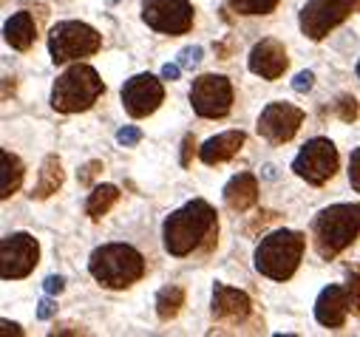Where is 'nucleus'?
<instances>
[{
    "instance_id": "6",
    "label": "nucleus",
    "mask_w": 360,
    "mask_h": 337,
    "mask_svg": "<svg viewBox=\"0 0 360 337\" xmlns=\"http://www.w3.org/2000/svg\"><path fill=\"white\" fill-rule=\"evenodd\" d=\"M100 48H102V35L82 20H63L48 35V51H51L54 66L77 63L82 57L97 54Z\"/></svg>"
},
{
    "instance_id": "35",
    "label": "nucleus",
    "mask_w": 360,
    "mask_h": 337,
    "mask_svg": "<svg viewBox=\"0 0 360 337\" xmlns=\"http://www.w3.org/2000/svg\"><path fill=\"white\" fill-rule=\"evenodd\" d=\"M0 326H3V334H9V331H12V334H20V326H17V323H9V320H3Z\"/></svg>"
},
{
    "instance_id": "27",
    "label": "nucleus",
    "mask_w": 360,
    "mask_h": 337,
    "mask_svg": "<svg viewBox=\"0 0 360 337\" xmlns=\"http://www.w3.org/2000/svg\"><path fill=\"white\" fill-rule=\"evenodd\" d=\"M116 142L123 145V147H136V145L142 142V131H139V128H134V125H125L123 131L116 134Z\"/></svg>"
},
{
    "instance_id": "10",
    "label": "nucleus",
    "mask_w": 360,
    "mask_h": 337,
    "mask_svg": "<svg viewBox=\"0 0 360 337\" xmlns=\"http://www.w3.org/2000/svg\"><path fill=\"white\" fill-rule=\"evenodd\" d=\"M142 20L159 35L179 37L193 28L190 0H142Z\"/></svg>"
},
{
    "instance_id": "26",
    "label": "nucleus",
    "mask_w": 360,
    "mask_h": 337,
    "mask_svg": "<svg viewBox=\"0 0 360 337\" xmlns=\"http://www.w3.org/2000/svg\"><path fill=\"white\" fill-rule=\"evenodd\" d=\"M349 185L354 193H360V147H354L349 156Z\"/></svg>"
},
{
    "instance_id": "21",
    "label": "nucleus",
    "mask_w": 360,
    "mask_h": 337,
    "mask_svg": "<svg viewBox=\"0 0 360 337\" xmlns=\"http://www.w3.org/2000/svg\"><path fill=\"white\" fill-rule=\"evenodd\" d=\"M116 199H119V188H114V185H97L91 190V196H88V201H85V216L91 219V221H100L105 212L116 204Z\"/></svg>"
},
{
    "instance_id": "24",
    "label": "nucleus",
    "mask_w": 360,
    "mask_h": 337,
    "mask_svg": "<svg viewBox=\"0 0 360 337\" xmlns=\"http://www.w3.org/2000/svg\"><path fill=\"white\" fill-rule=\"evenodd\" d=\"M227 3L233 12L253 17V15H273L281 0H227Z\"/></svg>"
},
{
    "instance_id": "25",
    "label": "nucleus",
    "mask_w": 360,
    "mask_h": 337,
    "mask_svg": "<svg viewBox=\"0 0 360 337\" xmlns=\"http://www.w3.org/2000/svg\"><path fill=\"white\" fill-rule=\"evenodd\" d=\"M335 113H338L343 122L357 119V102H354V97H341L338 105H335Z\"/></svg>"
},
{
    "instance_id": "33",
    "label": "nucleus",
    "mask_w": 360,
    "mask_h": 337,
    "mask_svg": "<svg viewBox=\"0 0 360 337\" xmlns=\"http://www.w3.org/2000/svg\"><path fill=\"white\" fill-rule=\"evenodd\" d=\"M179 74H182V66L179 63H168L162 69V80H179Z\"/></svg>"
},
{
    "instance_id": "15",
    "label": "nucleus",
    "mask_w": 360,
    "mask_h": 337,
    "mask_svg": "<svg viewBox=\"0 0 360 337\" xmlns=\"http://www.w3.org/2000/svg\"><path fill=\"white\" fill-rule=\"evenodd\" d=\"M247 66L261 80H278L287 71V66H289V57H287L284 43L276 40V37H264L261 43L253 46Z\"/></svg>"
},
{
    "instance_id": "11",
    "label": "nucleus",
    "mask_w": 360,
    "mask_h": 337,
    "mask_svg": "<svg viewBox=\"0 0 360 337\" xmlns=\"http://www.w3.org/2000/svg\"><path fill=\"white\" fill-rule=\"evenodd\" d=\"M40 261V244L28 233H12L0 241V275L3 281H20Z\"/></svg>"
},
{
    "instance_id": "12",
    "label": "nucleus",
    "mask_w": 360,
    "mask_h": 337,
    "mask_svg": "<svg viewBox=\"0 0 360 337\" xmlns=\"http://www.w3.org/2000/svg\"><path fill=\"white\" fill-rule=\"evenodd\" d=\"M354 12V6L349 0H307L304 9H301V32L309 37V40H323L329 32L335 28Z\"/></svg>"
},
{
    "instance_id": "5",
    "label": "nucleus",
    "mask_w": 360,
    "mask_h": 337,
    "mask_svg": "<svg viewBox=\"0 0 360 337\" xmlns=\"http://www.w3.org/2000/svg\"><path fill=\"white\" fill-rule=\"evenodd\" d=\"M102 94H105V82L100 80L97 69L77 60L74 66H69L54 80L51 108L60 111V113H80V111L91 108Z\"/></svg>"
},
{
    "instance_id": "20",
    "label": "nucleus",
    "mask_w": 360,
    "mask_h": 337,
    "mask_svg": "<svg viewBox=\"0 0 360 337\" xmlns=\"http://www.w3.org/2000/svg\"><path fill=\"white\" fill-rule=\"evenodd\" d=\"M60 185H63V165H60V159L51 153V156H46L43 165H40V179L32 190V199H48L51 193L60 190Z\"/></svg>"
},
{
    "instance_id": "28",
    "label": "nucleus",
    "mask_w": 360,
    "mask_h": 337,
    "mask_svg": "<svg viewBox=\"0 0 360 337\" xmlns=\"http://www.w3.org/2000/svg\"><path fill=\"white\" fill-rule=\"evenodd\" d=\"M201 46H190V48H185L182 54H179V66L182 69H193V66H199L201 63Z\"/></svg>"
},
{
    "instance_id": "32",
    "label": "nucleus",
    "mask_w": 360,
    "mask_h": 337,
    "mask_svg": "<svg viewBox=\"0 0 360 337\" xmlns=\"http://www.w3.org/2000/svg\"><path fill=\"white\" fill-rule=\"evenodd\" d=\"M54 312H57V306H54L48 298H43V300H40V309H37V318H40V320H48Z\"/></svg>"
},
{
    "instance_id": "1",
    "label": "nucleus",
    "mask_w": 360,
    "mask_h": 337,
    "mask_svg": "<svg viewBox=\"0 0 360 337\" xmlns=\"http://www.w3.org/2000/svg\"><path fill=\"white\" fill-rule=\"evenodd\" d=\"M216 235H219L216 210L204 199H193L185 207L173 210L162 224L165 253H170L173 258H185V255H193L196 250L213 247Z\"/></svg>"
},
{
    "instance_id": "31",
    "label": "nucleus",
    "mask_w": 360,
    "mask_h": 337,
    "mask_svg": "<svg viewBox=\"0 0 360 337\" xmlns=\"http://www.w3.org/2000/svg\"><path fill=\"white\" fill-rule=\"evenodd\" d=\"M43 286H46L48 295H60V292L66 289V278H63V275H48Z\"/></svg>"
},
{
    "instance_id": "29",
    "label": "nucleus",
    "mask_w": 360,
    "mask_h": 337,
    "mask_svg": "<svg viewBox=\"0 0 360 337\" xmlns=\"http://www.w3.org/2000/svg\"><path fill=\"white\" fill-rule=\"evenodd\" d=\"M312 85H315V74L312 71H301V74H295V80H292V88L298 91V94H307Z\"/></svg>"
},
{
    "instance_id": "7",
    "label": "nucleus",
    "mask_w": 360,
    "mask_h": 337,
    "mask_svg": "<svg viewBox=\"0 0 360 337\" xmlns=\"http://www.w3.org/2000/svg\"><path fill=\"white\" fill-rule=\"evenodd\" d=\"M357 312H360V266L349 269L346 286L329 284L326 289H321L315 300V320L323 329H341L349 320V315Z\"/></svg>"
},
{
    "instance_id": "38",
    "label": "nucleus",
    "mask_w": 360,
    "mask_h": 337,
    "mask_svg": "<svg viewBox=\"0 0 360 337\" xmlns=\"http://www.w3.org/2000/svg\"><path fill=\"white\" fill-rule=\"evenodd\" d=\"M108 3H116V0H108Z\"/></svg>"
},
{
    "instance_id": "14",
    "label": "nucleus",
    "mask_w": 360,
    "mask_h": 337,
    "mask_svg": "<svg viewBox=\"0 0 360 337\" xmlns=\"http://www.w3.org/2000/svg\"><path fill=\"white\" fill-rule=\"evenodd\" d=\"M301 122H304V111L298 105H292V102H269L258 113V125L255 128L269 145H284L298 134Z\"/></svg>"
},
{
    "instance_id": "34",
    "label": "nucleus",
    "mask_w": 360,
    "mask_h": 337,
    "mask_svg": "<svg viewBox=\"0 0 360 337\" xmlns=\"http://www.w3.org/2000/svg\"><path fill=\"white\" fill-rule=\"evenodd\" d=\"M190 147H193V136H185V156H182V165L188 167V162H190Z\"/></svg>"
},
{
    "instance_id": "36",
    "label": "nucleus",
    "mask_w": 360,
    "mask_h": 337,
    "mask_svg": "<svg viewBox=\"0 0 360 337\" xmlns=\"http://www.w3.org/2000/svg\"><path fill=\"white\" fill-rule=\"evenodd\" d=\"M349 3L354 6V12H360V0H349Z\"/></svg>"
},
{
    "instance_id": "30",
    "label": "nucleus",
    "mask_w": 360,
    "mask_h": 337,
    "mask_svg": "<svg viewBox=\"0 0 360 337\" xmlns=\"http://www.w3.org/2000/svg\"><path fill=\"white\" fill-rule=\"evenodd\" d=\"M102 170V162H88L80 173H77V179H80V185H91V181H94V176Z\"/></svg>"
},
{
    "instance_id": "3",
    "label": "nucleus",
    "mask_w": 360,
    "mask_h": 337,
    "mask_svg": "<svg viewBox=\"0 0 360 337\" xmlns=\"http://www.w3.org/2000/svg\"><path fill=\"white\" fill-rule=\"evenodd\" d=\"M91 278L105 289H128L145 275V258L131 244H102L88 258Z\"/></svg>"
},
{
    "instance_id": "22",
    "label": "nucleus",
    "mask_w": 360,
    "mask_h": 337,
    "mask_svg": "<svg viewBox=\"0 0 360 337\" xmlns=\"http://www.w3.org/2000/svg\"><path fill=\"white\" fill-rule=\"evenodd\" d=\"M23 162L15 156L12 150H3V181H0V199H9L20 190L23 185Z\"/></svg>"
},
{
    "instance_id": "2",
    "label": "nucleus",
    "mask_w": 360,
    "mask_h": 337,
    "mask_svg": "<svg viewBox=\"0 0 360 337\" xmlns=\"http://www.w3.org/2000/svg\"><path fill=\"white\" fill-rule=\"evenodd\" d=\"M360 235V204H329L312 221V244L323 261L338 258Z\"/></svg>"
},
{
    "instance_id": "23",
    "label": "nucleus",
    "mask_w": 360,
    "mask_h": 337,
    "mask_svg": "<svg viewBox=\"0 0 360 337\" xmlns=\"http://www.w3.org/2000/svg\"><path fill=\"white\" fill-rule=\"evenodd\" d=\"M182 306H185V289H182V286L170 284V286H162V289L156 292V315H159V320L176 318Z\"/></svg>"
},
{
    "instance_id": "4",
    "label": "nucleus",
    "mask_w": 360,
    "mask_h": 337,
    "mask_svg": "<svg viewBox=\"0 0 360 337\" xmlns=\"http://www.w3.org/2000/svg\"><path fill=\"white\" fill-rule=\"evenodd\" d=\"M307 235L298 230H276L255 247V269L269 281H289L301 266Z\"/></svg>"
},
{
    "instance_id": "13",
    "label": "nucleus",
    "mask_w": 360,
    "mask_h": 337,
    "mask_svg": "<svg viewBox=\"0 0 360 337\" xmlns=\"http://www.w3.org/2000/svg\"><path fill=\"white\" fill-rule=\"evenodd\" d=\"M119 97H123V108L134 119H142L151 116L165 102V85L154 74H134L131 80H125Z\"/></svg>"
},
{
    "instance_id": "9",
    "label": "nucleus",
    "mask_w": 360,
    "mask_h": 337,
    "mask_svg": "<svg viewBox=\"0 0 360 337\" xmlns=\"http://www.w3.org/2000/svg\"><path fill=\"white\" fill-rule=\"evenodd\" d=\"M190 105L201 119H222L233 111V82L224 74H201L190 85Z\"/></svg>"
},
{
    "instance_id": "8",
    "label": "nucleus",
    "mask_w": 360,
    "mask_h": 337,
    "mask_svg": "<svg viewBox=\"0 0 360 337\" xmlns=\"http://www.w3.org/2000/svg\"><path fill=\"white\" fill-rule=\"evenodd\" d=\"M338 165H341V156H338V147L329 142L326 136H315L309 139L298 156L292 159V170L298 179H304L307 185H326L329 179L338 173Z\"/></svg>"
},
{
    "instance_id": "37",
    "label": "nucleus",
    "mask_w": 360,
    "mask_h": 337,
    "mask_svg": "<svg viewBox=\"0 0 360 337\" xmlns=\"http://www.w3.org/2000/svg\"><path fill=\"white\" fill-rule=\"evenodd\" d=\"M354 74H357V80H360V63H357V69H354Z\"/></svg>"
},
{
    "instance_id": "16",
    "label": "nucleus",
    "mask_w": 360,
    "mask_h": 337,
    "mask_svg": "<svg viewBox=\"0 0 360 337\" xmlns=\"http://www.w3.org/2000/svg\"><path fill=\"white\" fill-rule=\"evenodd\" d=\"M253 309L250 303V295L242 292V289H233L227 284H216L213 286V306H210V312H213V320L219 323H238L244 320Z\"/></svg>"
},
{
    "instance_id": "17",
    "label": "nucleus",
    "mask_w": 360,
    "mask_h": 337,
    "mask_svg": "<svg viewBox=\"0 0 360 337\" xmlns=\"http://www.w3.org/2000/svg\"><path fill=\"white\" fill-rule=\"evenodd\" d=\"M247 136L244 131H224V134H216L210 136L201 147H199V159L204 165H222V162H230L238 150L244 147Z\"/></svg>"
},
{
    "instance_id": "19",
    "label": "nucleus",
    "mask_w": 360,
    "mask_h": 337,
    "mask_svg": "<svg viewBox=\"0 0 360 337\" xmlns=\"http://www.w3.org/2000/svg\"><path fill=\"white\" fill-rule=\"evenodd\" d=\"M35 37H37V23H35L32 12H15L3 26V40L15 51H28Z\"/></svg>"
},
{
    "instance_id": "18",
    "label": "nucleus",
    "mask_w": 360,
    "mask_h": 337,
    "mask_svg": "<svg viewBox=\"0 0 360 337\" xmlns=\"http://www.w3.org/2000/svg\"><path fill=\"white\" fill-rule=\"evenodd\" d=\"M258 201V179L253 173H235L224 188V204L235 212H247Z\"/></svg>"
}]
</instances>
